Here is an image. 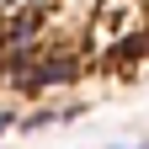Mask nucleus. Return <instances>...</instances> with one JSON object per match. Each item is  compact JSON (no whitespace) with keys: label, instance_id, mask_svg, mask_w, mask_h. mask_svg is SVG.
<instances>
[{"label":"nucleus","instance_id":"obj_1","mask_svg":"<svg viewBox=\"0 0 149 149\" xmlns=\"http://www.w3.org/2000/svg\"><path fill=\"white\" fill-rule=\"evenodd\" d=\"M74 80H80V59L74 53H48V59H37L32 69L16 74V85L27 96H43V91H59V85H74Z\"/></svg>","mask_w":149,"mask_h":149},{"label":"nucleus","instance_id":"obj_2","mask_svg":"<svg viewBox=\"0 0 149 149\" xmlns=\"http://www.w3.org/2000/svg\"><path fill=\"white\" fill-rule=\"evenodd\" d=\"M43 22H48L43 6H27V11H16L11 22H0L6 27V64H11V74H22V59L32 53L37 37H43Z\"/></svg>","mask_w":149,"mask_h":149},{"label":"nucleus","instance_id":"obj_3","mask_svg":"<svg viewBox=\"0 0 149 149\" xmlns=\"http://www.w3.org/2000/svg\"><path fill=\"white\" fill-rule=\"evenodd\" d=\"M144 53H149V32H133V37H123V43H112L107 59L112 64H133V59H144Z\"/></svg>","mask_w":149,"mask_h":149},{"label":"nucleus","instance_id":"obj_4","mask_svg":"<svg viewBox=\"0 0 149 149\" xmlns=\"http://www.w3.org/2000/svg\"><path fill=\"white\" fill-rule=\"evenodd\" d=\"M0 74H6V27H0Z\"/></svg>","mask_w":149,"mask_h":149},{"label":"nucleus","instance_id":"obj_5","mask_svg":"<svg viewBox=\"0 0 149 149\" xmlns=\"http://www.w3.org/2000/svg\"><path fill=\"white\" fill-rule=\"evenodd\" d=\"M6 128H11V112H0V133H6Z\"/></svg>","mask_w":149,"mask_h":149}]
</instances>
